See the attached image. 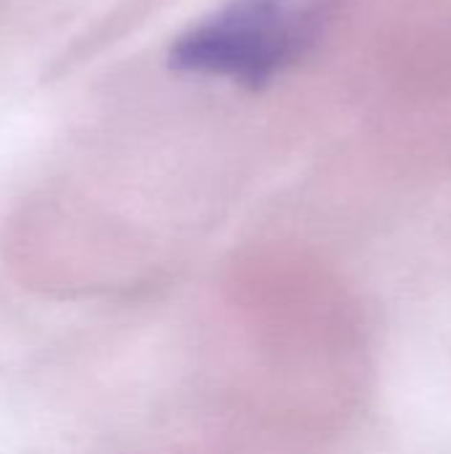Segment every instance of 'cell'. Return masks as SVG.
Instances as JSON below:
<instances>
[{
  "mask_svg": "<svg viewBox=\"0 0 451 454\" xmlns=\"http://www.w3.org/2000/svg\"><path fill=\"white\" fill-rule=\"evenodd\" d=\"M340 0H226L170 45L183 74L250 90L271 85L322 40Z\"/></svg>",
  "mask_w": 451,
  "mask_h": 454,
  "instance_id": "obj_2",
  "label": "cell"
},
{
  "mask_svg": "<svg viewBox=\"0 0 451 454\" xmlns=\"http://www.w3.org/2000/svg\"><path fill=\"white\" fill-rule=\"evenodd\" d=\"M223 309L258 407L311 431L338 426L356 407L367 338L338 274L298 255H255L226 277Z\"/></svg>",
  "mask_w": 451,
  "mask_h": 454,
  "instance_id": "obj_1",
  "label": "cell"
}]
</instances>
